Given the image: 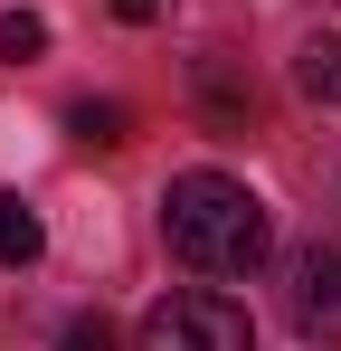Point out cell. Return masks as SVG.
Returning <instances> with one entry per match:
<instances>
[{"mask_svg":"<svg viewBox=\"0 0 341 351\" xmlns=\"http://www.w3.org/2000/svg\"><path fill=\"white\" fill-rule=\"evenodd\" d=\"M294 86H303L313 105H341V38H303V48H294Z\"/></svg>","mask_w":341,"mask_h":351,"instance_id":"7","label":"cell"},{"mask_svg":"<svg viewBox=\"0 0 341 351\" xmlns=\"http://www.w3.org/2000/svg\"><path fill=\"white\" fill-rule=\"evenodd\" d=\"M66 133H76L86 152H114V143H133V114H123L114 95H76V105H66Z\"/></svg>","mask_w":341,"mask_h":351,"instance_id":"5","label":"cell"},{"mask_svg":"<svg viewBox=\"0 0 341 351\" xmlns=\"http://www.w3.org/2000/svg\"><path fill=\"white\" fill-rule=\"evenodd\" d=\"M114 19H123V29H152V19H162V0H105Z\"/></svg>","mask_w":341,"mask_h":351,"instance_id":"10","label":"cell"},{"mask_svg":"<svg viewBox=\"0 0 341 351\" xmlns=\"http://www.w3.org/2000/svg\"><path fill=\"white\" fill-rule=\"evenodd\" d=\"M38 247H48V219L19 190H0V266H38Z\"/></svg>","mask_w":341,"mask_h":351,"instance_id":"6","label":"cell"},{"mask_svg":"<svg viewBox=\"0 0 341 351\" xmlns=\"http://www.w3.org/2000/svg\"><path fill=\"white\" fill-rule=\"evenodd\" d=\"M0 58H10V66L48 58V19H38V10H10V19H0Z\"/></svg>","mask_w":341,"mask_h":351,"instance_id":"8","label":"cell"},{"mask_svg":"<svg viewBox=\"0 0 341 351\" xmlns=\"http://www.w3.org/2000/svg\"><path fill=\"white\" fill-rule=\"evenodd\" d=\"M162 237H170V256L199 266V276H256L275 256V209L227 171H180L162 190Z\"/></svg>","mask_w":341,"mask_h":351,"instance_id":"1","label":"cell"},{"mask_svg":"<svg viewBox=\"0 0 341 351\" xmlns=\"http://www.w3.org/2000/svg\"><path fill=\"white\" fill-rule=\"evenodd\" d=\"M284 313H294V332L313 351H341V247H303L294 266H284Z\"/></svg>","mask_w":341,"mask_h":351,"instance_id":"3","label":"cell"},{"mask_svg":"<svg viewBox=\"0 0 341 351\" xmlns=\"http://www.w3.org/2000/svg\"><path fill=\"white\" fill-rule=\"evenodd\" d=\"M190 86H199V114L218 123V133H247V123H256V86H247L227 58H199V76H190Z\"/></svg>","mask_w":341,"mask_h":351,"instance_id":"4","label":"cell"},{"mask_svg":"<svg viewBox=\"0 0 341 351\" xmlns=\"http://www.w3.org/2000/svg\"><path fill=\"white\" fill-rule=\"evenodd\" d=\"M133 351H256V323H247V304L237 294H162L152 313H142V332H133Z\"/></svg>","mask_w":341,"mask_h":351,"instance_id":"2","label":"cell"},{"mask_svg":"<svg viewBox=\"0 0 341 351\" xmlns=\"http://www.w3.org/2000/svg\"><path fill=\"white\" fill-rule=\"evenodd\" d=\"M57 351H114V323L105 313H76V323H66V342Z\"/></svg>","mask_w":341,"mask_h":351,"instance_id":"9","label":"cell"}]
</instances>
